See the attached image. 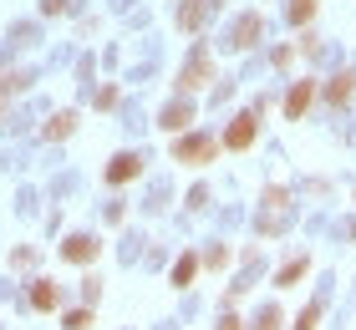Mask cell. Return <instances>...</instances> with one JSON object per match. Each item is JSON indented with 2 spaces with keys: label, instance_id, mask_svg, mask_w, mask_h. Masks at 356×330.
<instances>
[{
  "label": "cell",
  "instance_id": "2e32d148",
  "mask_svg": "<svg viewBox=\"0 0 356 330\" xmlns=\"http://www.w3.org/2000/svg\"><path fill=\"white\" fill-rule=\"evenodd\" d=\"M321 315H326V310H321V300H316V305H305L300 315H296V325H290V330H316V325H321Z\"/></svg>",
  "mask_w": 356,
  "mask_h": 330
},
{
  "label": "cell",
  "instance_id": "4fadbf2b",
  "mask_svg": "<svg viewBox=\"0 0 356 330\" xmlns=\"http://www.w3.org/2000/svg\"><path fill=\"white\" fill-rule=\"evenodd\" d=\"M72 132H76V112H56V117L41 127V138L46 142H61V138H72Z\"/></svg>",
  "mask_w": 356,
  "mask_h": 330
},
{
  "label": "cell",
  "instance_id": "5b68a950",
  "mask_svg": "<svg viewBox=\"0 0 356 330\" xmlns=\"http://www.w3.org/2000/svg\"><path fill=\"white\" fill-rule=\"evenodd\" d=\"M311 102H316V81H311V76H300L296 87L285 92V117H290V122H300V117H305V107H311Z\"/></svg>",
  "mask_w": 356,
  "mask_h": 330
},
{
  "label": "cell",
  "instance_id": "3957f363",
  "mask_svg": "<svg viewBox=\"0 0 356 330\" xmlns=\"http://www.w3.org/2000/svg\"><path fill=\"white\" fill-rule=\"evenodd\" d=\"M209 81H214V61H209V46H193L188 66L178 72V92H204Z\"/></svg>",
  "mask_w": 356,
  "mask_h": 330
},
{
  "label": "cell",
  "instance_id": "7402d4cb",
  "mask_svg": "<svg viewBox=\"0 0 356 330\" xmlns=\"http://www.w3.org/2000/svg\"><path fill=\"white\" fill-rule=\"evenodd\" d=\"M41 15H67V0H41Z\"/></svg>",
  "mask_w": 356,
  "mask_h": 330
},
{
  "label": "cell",
  "instance_id": "5bb4252c",
  "mask_svg": "<svg viewBox=\"0 0 356 330\" xmlns=\"http://www.w3.org/2000/svg\"><path fill=\"white\" fill-rule=\"evenodd\" d=\"M193 274H199V254H178V264L168 270V285H173V290H184Z\"/></svg>",
  "mask_w": 356,
  "mask_h": 330
},
{
  "label": "cell",
  "instance_id": "7c38bea8",
  "mask_svg": "<svg viewBox=\"0 0 356 330\" xmlns=\"http://www.w3.org/2000/svg\"><path fill=\"white\" fill-rule=\"evenodd\" d=\"M204 15H209V0H184L178 6V31H199Z\"/></svg>",
  "mask_w": 356,
  "mask_h": 330
},
{
  "label": "cell",
  "instance_id": "8992f818",
  "mask_svg": "<svg viewBox=\"0 0 356 330\" xmlns=\"http://www.w3.org/2000/svg\"><path fill=\"white\" fill-rule=\"evenodd\" d=\"M143 173V153H118L107 163V183L112 188H122V183H133V178Z\"/></svg>",
  "mask_w": 356,
  "mask_h": 330
},
{
  "label": "cell",
  "instance_id": "d6986e66",
  "mask_svg": "<svg viewBox=\"0 0 356 330\" xmlns=\"http://www.w3.org/2000/svg\"><path fill=\"white\" fill-rule=\"evenodd\" d=\"M199 264H209V270H224V264H229V249H224V244H214V249H209Z\"/></svg>",
  "mask_w": 356,
  "mask_h": 330
},
{
  "label": "cell",
  "instance_id": "6da1fadb",
  "mask_svg": "<svg viewBox=\"0 0 356 330\" xmlns=\"http://www.w3.org/2000/svg\"><path fill=\"white\" fill-rule=\"evenodd\" d=\"M219 158V138H209V132H184V138H173V163H193V168H204V163Z\"/></svg>",
  "mask_w": 356,
  "mask_h": 330
},
{
  "label": "cell",
  "instance_id": "9c48e42d",
  "mask_svg": "<svg viewBox=\"0 0 356 330\" xmlns=\"http://www.w3.org/2000/svg\"><path fill=\"white\" fill-rule=\"evenodd\" d=\"M56 305H61V290L51 285V279H36V285H31V310H41V315H51Z\"/></svg>",
  "mask_w": 356,
  "mask_h": 330
},
{
  "label": "cell",
  "instance_id": "603a6c76",
  "mask_svg": "<svg viewBox=\"0 0 356 330\" xmlns=\"http://www.w3.org/2000/svg\"><path fill=\"white\" fill-rule=\"evenodd\" d=\"M219 330H245V320H239V315H224V320H219Z\"/></svg>",
  "mask_w": 356,
  "mask_h": 330
},
{
  "label": "cell",
  "instance_id": "52a82bcc",
  "mask_svg": "<svg viewBox=\"0 0 356 330\" xmlns=\"http://www.w3.org/2000/svg\"><path fill=\"white\" fill-rule=\"evenodd\" d=\"M97 249H102V244H97L92 234H72L67 244H61V259H67V264H92Z\"/></svg>",
  "mask_w": 356,
  "mask_h": 330
},
{
  "label": "cell",
  "instance_id": "ffe728a7",
  "mask_svg": "<svg viewBox=\"0 0 356 330\" xmlns=\"http://www.w3.org/2000/svg\"><path fill=\"white\" fill-rule=\"evenodd\" d=\"M254 330H280V310H260V320H254Z\"/></svg>",
  "mask_w": 356,
  "mask_h": 330
},
{
  "label": "cell",
  "instance_id": "8fae6325",
  "mask_svg": "<svg viewBox=\"0 0 356 330\" xmlns=\"http://www.w3.org/2000/svg\"><path fill=\"white\" fill-rule=\"evenodd\" d=\"M305 274H311V259H305V254H300V259H285V264H280V274H275V290H290V285H300Z\"/></svg>",
  "mask_w": 356,
  "mask_h": 330
},
{
  "label": "cell",
  "instance_id": "277c9868",
  "mask_svg": "<svg viewBox=\"0 0 356 330\" xmlns=\"http://www.w3.org/2000/svg\"><path fill=\"white\" fill-rule=\"evenodd\" d=\"M260 31H265V15L260 10H245L234 21V31H229V46H234V51H250V46L260 41Z\"/></svg>",
  "mask_w": 356,
  "mask_h": 330
},
{
  "label": "cell",
  "instance_id": "30bf717a",
  "mask_svg": "<svg viewBox=\"0 0 356 330\" xmlns=\"http://www.w3.org/2000/svg\"><path fill=\"white\" fill-rule=\"evenodd\" d=\"M351 92H356V72H336V76L326 81V102H331V107L351 102Z\"/></svg>",
  "mask_w": 356,
  "mask_h": 330
},
{
  "label": "cell",
  "instance_id": "7a4b0ae2",
  "mask_svg": "<svg viewBox=\"0 0 356 330\" xmlns=\"http://www.w3.org/2000/svg\"><path fill=\"white\" fill-rule=\"evenodd\" d=\"M260 112H265V102L254 107V112H239V117L224 127V147H229V153H245V147H254V138H260Z\"/></svg>",
  "mask_w": 356,
  "mask_h": 330
},
{
  "label": "cell",
  "instance_id": "ac0fdd59",
  "mask_svg": "<svg viewBox=\"0 0 356 330\" xmlns=\"http://www.w3.org/2000/svg\"><path fill=\"white\" fill-rule=\"evenodd\" d=\"M26 81H31L26 72H10V76H0V92H6V97L10 92H26Z\"/></svg>",
  "mask_w": 356,
  "mask_h": 330
},
{
  "label": "cell",
  "instance_id": "ba28073f",
  "mask_svg": "<svg viewBox=\"0 0 356 330\" xmlns=\"http://www.w3.org/2000/svg\"><path fill=\"white\" fill-rule=\"evenodd\" d=\"M188 122H193V102H168L163 112H158V127L173 132V138H178V132H188Z\"/></svg>",
  "mask_w": 356,
  "mask_h": 330
},
{
  "label": "cell",
  "instance_id": "e0dca14e",
  "mask_svg": "<svg viewBox=\"0 0 356 330\" xmlns=\"http://www.w3.org/2000/svg\"><path fill=\"white\" fill-rule=\"evenodd\" d=\"M67 330H87L92 325V305H76V310H67V320H61Z\"/></svg>",
  "mask_w": 356,
  "mask_h": 330
},
{
  "label": "cell",
  "instance_id": "44dd1931",
  "mask_svg": "<svg viewBox=\"0 0 356 330\" xmlns=\"http://www.w3.org/2000/svg\"><path fill=\"white\" fill-rule=\"evenodd\" d=\"M97 107H118V87H102V92H97Z\"/></svg>",
  "mask_w": 356,
  "mask_h": 330
},
{
  "label": "cell",
  "instance_id": "9a60e30c",
  "mask_svg": "<svg viewBox=\"0 0 356 330\" xmlns=\"http://www.w3.org/2000/svg\"><path fill=\"white\" fill-rule=\"evenodd\" d=\"M285 15H290V26H305V21L316 15V0H290V6H285Z\"/></svg>",
  "mask_w": 356,
  "mask_h": 330
},
{
  "label": "cell",
  "instance_id": "cb8c5ba5",
  "mask_svg": "<svg viewBox=\"0 0 356 330\" xmlns=\"http://www.w3.org/2000/svg\"><path fill=\"white\" fill-rule=\"evenodd\" d=\"M0 112H6V92H0Z\"/></svg>",
  "mask_w": 356,
  "mask_h": 330
}]
</instances>
